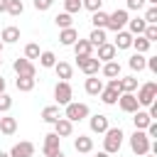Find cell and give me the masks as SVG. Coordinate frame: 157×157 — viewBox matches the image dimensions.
I'll use <instances>...</instances> for the list:
<instances>
[{
    "mask_svg": "<svg viewBox=\"0 0 157 157\" xmlns=\"http://www.w3.org/2000/svg\"><path fill=\"white\" fill-rule=\"evenodd\" d=\"M103 135H105V137H103V152H108V155H115V152H120V147H123V140H125V132H123V128H120V125H118V128H108Z\"/></svg>",
    "mask_w": 157,
    "mask_h": 157,
    "instance_id": "cell-1",
    "label": "cell"
},
{
    "mask_svg": "<svg viewBox=\"0 0 157 157\" xmlns=\"http://www.w3.org/2000/svg\"><path fill=\"white\" fill-rule=\"evenodd\" d=\"M88 105L86 103H66L64 105V118L69 120V123H78V120H83V118H88Z\"/></svg>",
    "mask_w": 157,
    "mask_h": 157,
    "instance_id": "cell-2",
    "label": "cell"
},
{
    "mask_svg": "<svg viewBox=\"0 0 157 157\" xmlns=\"http://www.w3.org/2000/svg\"><path fill=\"white\" fill-rule=\"evenodd\" d=\"M150 137L145 135V130H135L132 135H130V150L137 155V157H142V155H147L150 152Z\"/></svg>",
    "mask_w": 157,
    "mask_h": 157,
    "instance_id": "cell-3",
    "label": "cell"
},
{
    "mask_svg": "<svg viewBox=\"0 0 157 157\" xmlns=\"http://www.w3.org/2000/svg\"><path fill=\"white\" fill-rule=\"evenodd\" d=\"M137 103L140 105H152L155 103V98H157V83L155 81H147V83H142L140 88H137Z\"/></svg>",
    "mask_w": 157,
    "mask_h": 157,
    "instance_id": "cell-4",
    "label": "cell"
},
{
    "mask_svg": "<svg viewBox=\"0 0 157 157\" xmlns=\"http://www.w3.org/2000/svg\"><path fill=\"white\" fill-rule=\"evenodd\" d=\"M128 10H115V12H110L108 15V22H105V29H113V32H120V29H125V25H128Z\"/></svg>",
    "mask_w": 157,
    "mask_h": 157,
    "instance_id": "cell-5",
    "label": "cell"
},
{
    "mask_svg": "<svg viewBox=\"0 0 157 157\" xmlns=\"http://www.w3.org/2000/svg\"><path fill=\"white\" fill-rule=\"evenodd\" d=\"M54 98H56V105H66V103H71V98H74V88H71V83H69V81H59V83L54 86Z\"/></svg>",
    "mask_w": 157,
    "mask_h": 157,
    "instance_id": "cell-6",
    "label": "cell"
},
{
    "mask_svg": "<svg viewBox=\"0 0 157 157\" xmlns=\"http://www.w3.org/2000/svg\"><path fill=\"white\" fill-rule=\"evenodd\" d=\"M76 64L86 76H98V71H101V61L93 56H76Z\"/></svg>",
    "mask_w": 157,
    "mask_h": 157,
    "instance_id": "cell-7",
    "label": "cell"
},
{
    "mask_svg": "<svg viewBox=\"0 0 157 157\" xmlns=\"http://www.w3.org/2000/svg\"><path fill=\"white\" fill-rule=\"evenodd\" d=\"M12 69H15V74L17 76H29V78H34V74H37V69H34V64L29 61V59H15L12 61Z\"/></svg>",
    "mask_w": 157,
    "mask_h": 157,
    "instance_id": "cell-8",
    "label": "cell"
},
{
    "mask_svg": "<svg viewBox=\"0 0 157 157\" xmlns=\"http://www.w3.org/2000/svg\"><path fill=\"white\" fill-rule=\"evenodd\" d=\"M118 105H120L123 113H135V110H140V103H137L135 93H120V96H118Z\"/></svg>",
    "mask_w": 157,
    "mask_h": 157,
    "instance_id": "cell-9",
    "label": "cell"
},
{
    "mask_svg": "<svg viewBox=\"0 0 157 157\" xmlns=\"http://www.w3.org/2000/svg\"><path fill=\"white\" fill-rule=\"evenodd\" d=\"M88 125H91V132H96V135H103V132L110 128V123H108V115H103V113H96V115H91Z\"/></svg>",
    "mask_w": 157,
    "mask_h": 157,
    "instance_id": "cell-10",
    "label": "cell"
},
{
    "mask_svg": "<svg viewBox=\"0 0 157 157\" xmlns=\"http://www.w3.org/2000/svg\"><path fill=\"white\" fill-rule=\"evenodd\" d=\"M59 142H61V137L56 135V132H49V135H44V142H42V152L49 157V155H54L56 150H61L59 147Z\"/></svg>",
    "mask_w": 157,
    "mask_h": 157,
    "instance_id": "cell-11",
    "label": "cell"
},
{
    "mask_svg": "<svg viewBox=\"0 0 157 157\" xmlns=\"http://www.w3.org/2000/svg\"><path fill=\"white\" fill-rule=\"evenodd\" d=\"M7 155H10V157H32V155H34V145L27 142V140H22V142L12 145V150H10Z\"/></svg>",
    "mask_w": 157,
    "mask_h": 157,
    "instance_id": "cell-12",
    "label": "cell"
},
{
    "mask_svg": "<svg viewBox=\"0 0 157 157\" xmlns=\"http://www.w3.org/2000/svg\"><path fill=\"white\" fill-rule=\"evenodd\" d=\"M83 88H86V93H88V96H101V91L105 88V83H103L98 76H88V78H86V83H83Z\"/></svg>",
    "mask_w": 157,
    "mask_h": 157,
    "instance_id": "cell-13",
    "label": "cell"
},
{
    "mask_svg": "<svg viewBox=\"0 0 157 157\" xmlns=\"http://www.w3.org/2000/svg\"><path fill=\"white\" fill-rule=\"evenodd\" d=\"M113 47H115V49H130V47H132V34H130L128 29L115 32V42H113Z\"/></svg>",
    "mask_w": 157,
    "mask_h": 157,
    "instance_id": "cell-14",
    "label": "cell"
},
{
    "mask_svg": "<svg viewBox=\"0 0 157 157\" xmlns=\"http://www.w3.org/2000/svg\"><path fill=\"white\" fill-rule=\"evenodd\" d=\"M74 150H76L78 155H88V152L93 150V140H91L88 135H78V137L74 140Z\"/></svg>",
    "mask_w": 157,
    "mask_h": 157,
    "instance_id": "cell-15",
    "label": "cell"
},
{
    "mask_svg": "<svg viewBox=\"0 0 157 157\" xmlns=\"http://www.w3.org/2000/svg\"><path fill=\"white\" fill-rule=\"evenodd\" d=\"M0 132H2V135H15V132H17V118H12V115H0Z\"/></svg>",
    "mask_w": 157,
    "mask_h": 157,
    "instance_id": "cell-16",
    "label": "cell"
},
{
    "mask_svg": "<svg viewBox=\"0 0 157 157\" xmlns=\"http://www.w3.org/2000/svg\"><path fill=\"white\" fill-rule=\"evenodd\" d=\"M54 132H56L59 137H69V135L74 132V123H69V120H66V118L61 115V118H59V120L54 123Z\"/></svg>",
    "mask_w": 157,
    "mask_h": 157,
    "instance_id": "cell-17",
    "label": "cell"
},
{
    "mask_svg": "<svg viewBox=\"0 0 157 157\" xmlns=\"http://www.w3.org/2000/svg\"><path fill=\"white\" fill-rule=\"evenodd\" d=\"M78 39V32L74 27H66V29H59V42L64 47H74V42Z\"/></svg>",
    "mask_w": 157,
    "mask_h": 157,
    "instance_id": "cell-18",
    "label": "cell"
},
{
    "mask_svg": "<svg viewBox=\"0 0 157 157\" xmlns=\"http://www.w3.org/2000/svg\"><path fill=\"white\" fill-rule=\"evenodd\" d=\"M115 47L113 44H108V42H103L101 47H98V61H115Z\"/></svg>",
    "mask_w": 157,
    "mask_h": 157,
    "instance_id": "cell-19",
    "label": "cell"
},
{
    "mask_svg": "<svg viewBox=\"0 0 157 157\" xmlns=\"http://www.w3.org/2000/svg\"><path fill=\"white\" fill-rule=\"evenodd\" d=\"M59 118H61V110H59V105H47V108H42V120H44V123L54 125Z\"/></svg>",
    "mask_w": 157,
    "mask_h": 157,
    "instance_id": "cell-20",
    "label": "cell"
},
{
    "mask_svg": "<svg viewBox=\"0 0 157 157\" xmlns=\"http://www.w3.org/2000/svg\"><path fill=\"white\" fill-rule=\"evenodd\" d=\"M101 74H103L105 78H120V64H118V61H105V64L101 66Z\"/></svg>",
    "mask_w": 157,
    "mask_h": 157,
    "instance_id": "cell-21",
    "label": "cell"
},
{
    "mask_svg": "<svg viewBox=\"0 0 157 157\" xmlns=\"http://www.w3.org/2000/svg\"><path fill=\"white\" fill-rule=\"evenodd\" d=\"M132 123H135V130H145L152 120H150L147 110H142V108H140V110H135V113H132Z\"/></svg>",
    "mask_w": 157,
    "mask_h": 157,
    "instance_id": "cell-22",
    "label": "cell"
},
{
    "mask_svg": "<svg viewBox=\"0 0 157 157\" xmlns=\"http://www.w3.org/2000/svg\"><path fill=\"white\" fill-rule=\"evenodd\" d=\"M0 39H2V44H15L17 39H20V27H5L2 29V34H0Z\"/></svg>",
    "mask_w": 157,
    "mask_h": 157,
    "instance_id": "cell-23",
    "label": "cell"
},
{
    "mask_svg": "<svg viewBox=\"0 0 157 157\" xmlns=\"http://www.w3.org/2000/svg\"><path fill=\"white\" fill-rule=\"evenodd\" d=\"M125 27H130V34H132V37H140V34L145 32L147 22H145L142 17H135V20H128V25H125Z\"/></svg>",
    "mask_w": 157,
    "mask_h": 157,
    "instance_id": "cell-24",
    "label": "cell"
},
{
    "mask_svg": "<svg viewBox=\"0 0 157 157\" xmlns=\"http://www.w3.org/2000/svg\"><path fill=\"white\" fill-rule=\"evenodd\" d=\"M74 52H76V56H91L93 47H91L88 39H76L74 42Z\"/></svg>",
    "mask_w": 157,
    "mask_h": 157,
    "instance_id": "cell-25",
    "label": "cell"
},
{
    "mask_svg": "<svg viewBox=\"0 0 157 157\" xmlns=\"http://www.w3.org/2000/svg\"><path fill=\"white\" fill-rule=\"evenodd\" d=\"M54 71H56V76H59L61 81H69L71 74H74L71 64H66V61H56V64H54Z\"/></svg>",
    "mask_w": 157,
    "mask_h": 157,
    "instance_id": "cell-26",
    "label": "cell"
},
{
    "mask_svg": "<svg viewBox=\"0 0 157 157\" xmlns=\"http://www.w3.org/2000/svg\"><path fill=\"white\" fill-rule=\"evenodd\" d=\"M34 83H37V78H29V76H17V78H15V86H17V91H22V93H29V91L34 88Z\"/></svg>",
    "mask_w": 157,
    "mask_h": 157,
    "instance_id": "cell-27",
    "label": "cell"
},
{
    "mask_svg": "<svg viewBox=\"0 0 157 157\" xmlns=\"http://www.w3.org/2000/svg\"><path fill=\"white\" fill-rule=\"evenodd\" d=\"M120 81V93H135L137 91V78L135 76H125V78H118Z\"/></svg>",
    "mask_w": 157,
    "mask_h": 157,
    "instance_id": "cell-28",
    "label": "cell"
},
{
    "mask_svg": "<svg viewBox=\"0 0 157 157\" xmlns=\"http://www.w3.org/2000/svg\"><path fill=\"white\" fill-rule=\"evenodd\" d=\"M105 22H108V12L98 10V12L91 15V25H93V29H105Z\"/></svg>",
    "mask_w": 157,
    "mask_h": 157,
    "instance_id": "cell-29",
    "label": "cell"
},
{
    "mask_svg": "<svg viewBox=\"0 0 157 157\" xmlns=\"http://www.w3.org/2000/svg\"><path fill=\"white\" fill-rule=\"evenodd\" d=\"M145 59H147L145 54H137V52H135V54L128 59V66H130L132 71H142V69H145Z\"/></svg>",
    "mask_w": 157,
    "mask_h": 157,
    "instance_id": "cell-30",
    "label": "cell"
},
{
    "mask_svg": "<svg viewBox=\"0 0 157 157\" xmlns=\"http://www.w3.org/2000/svg\"><path fill=\"white\" fill-rule=\"evenodd\" d=\"M118 96H120V93L113 91V88H108V86L101 91V101H103L105 105H115V103H118Z\"/></svg>",
    "mask_w": 157,
    "mask_h": 157,
    "instance_id": "cell-31",
    "label": "cell"
},
{
    "mask_svg": "<svg viewBox=\"0 0 157 157\" xmlns=\"http://www.w3.org/2000/svg\"><path fill=\"white\" fill-rule=\"evenodd\" d=\"M7 15H12V17H20L22 12H25V2L22 0H7V10H5Z\"/></svg>",
    "mask_w": 157,
    "mask_h": 157,
    "instance_id": "cell-32",
    "label": "cell"
},
{
    "mask_svg": "<svg viewBox=\"0 0 157 157\" xmlns=\"http://www.w3.org/2000/svg\"><path fill=\"white\" fill-rule=\"evenodd\" d=\"M54 22H56V27H59V29L74 27V20H71V15H69V12H59V15L54 17Z\"/></svg>",
    "mask_w": 157,
    "mask_h": 157,
    "instance_id": "cell-33",
    "label": "cell"
},
{
    "mask_svg": "<svg viewBox=\"0 0 157 157\" xmlns=\"http://www.w3.org/2000/svg\"><path fill=\"white\" fill-rule=\"evenodd\" d=\"M132 47H135V52H137V54H145V52H150V47H152V44L140 34V37H132Z\"/></svg>",
    "mask_w": 157,
    "mask_h": 157,
    "instance_id": "cell-34",
    "label": "cell"
},
{
    "mask_svg": "<svg viewBox=\"0 0 157 157\" xmlns=\"http://www.w3.org/2000/svg\"><path fill=\"white\" fill-rule=\"evenodd\" d=\"M39 64H42L44 69H54V64H56V54H54V52H42V54H39Z\"/></svg>",
    "mask_w": 157,
    "mask_h": 157,
    "instance_id": "cell-35",
    "label": "cell"
},
{
    "mask_svg": "<svg viewBox=\"0 0 157 157\" xmlns=\"http://www.w3.org/2000/svg\"><path fill=\"white\" fill-rule=\"evenodd\" d=\"M88 42H91V47H101L105 42V29H93L88 34Z\"/></svg>",
    "mask_w": 157,
    "mask_h": 157,
    "instance_id": "cell-36",
    "label": "cell"
},
{
    "mask_svg": "<svg viewBox=\"0 0 157 157\" xmlns=\"http://www.w3.org/2000/svg\"><path fill=\"white\" fill-rule=\"evenodd\" d=\"M39 54H42V52H39V44L29 42V44L25 47V59H29V61H32V59H39Z\"/></svg>",
    "mask_w": 157,
    "mask_h": 157,
    "instance_id": "cell-37",
    "label": "cell"
},
{
    "mask_svg": "<svg viewBox=\"0 0 157 157\" xmlns=\"http://www.w3.org/2000/svg\"><path fill=\"white\" fill-rule=\"evenodd\" d=\"M147 25H157V5H150L147 10H145V17H142Z\"/></svg>",
    "mask_w": 157,
    "mask_h": 157,
    "instance_id": "cell-38",
    "label": "cell"
},
{
    "mask_svg": "<svg viewBox=\"0 0 157 157\" xmlns=\"http://www.w3.org/2000/svg\"><path fill=\"white\" fill-rule=\"evenodd\" d=\"M81 7H86L88 12H98L103 7V0H81Z\"/></svg>",
    "mask_w": 157,
    "mask_h": 157,
    "instance_id": "cell-39",
    "label": "cell"
},
{
    "mask_svg": "<svg viewBox=\"0 0 157 157\" xmlns=\"http://www.w3.org/2000/svg\"><path fill=\"white\" fill-rule=\"evenodd\" d=\"M142 37L152 44V42H157V25H147L145 27V32H142Z\"/></svg>",
    "mask_w": 157,
    "mask_h": 157,
    "instance_id": "cell-40",
    "label": "cell"
},
{
    "mask_svg": "<svg viewBox=\"0 0 157 157\" xmlns=\"http://www.w3.org/2000/svg\"><path fill=\"white\" fill-rule=\"evenodd\" d=\"M78 10H81V0H64V12L74 15V12H78Z\"/></svg>",
    "mask_w": 157,
    "mask_h": 157,
    "instance_id": "cell-41",
    "label": "cell"
},
{
    "mask_svg": "<svg viewBox=\"0 0 157 157\" xmlns=\"http://www.w3.org/2000/svg\"><path fill=\"white\" fill-rule=\"evenodd\" d=\"M12 108V96H7V93H0V113H7Z\"/></svg>",
    "mask_w": 157,
    "mask_h": 157,
    "instance_id": "cell-42",
    "label": "cell"
},
{
    "mask_svg": "<svg viewBox=\"0 0 157 157\" xmlns=\"http://www.w3.org/2000/svg\"><path fill=\"white\" fill-rule=\"evenodd\" d=\"M32 5H34V10H39V12H44V10H49V7L54 5V0H34Z\"/></svg>",
    "mask_w": 157,
    "mask_h": 157,
    "instance_id": "cell-43",
    "label": "cell"
},
{
    "mask_svg": "<svg viewBox=\"0 0 157 157\" xmlns=\"http://www.w3.org/2000/svg\"><path fill=\"white\" fill-rule=\"evenodd\" d=\"M125 5H128V10H137V12H140L147 2H145V0H125Z\"/></svg>",
    "mask_w": 157,
    "mask_h": 157,
    "instance_id": "cell-44",
    "label": "cell"
},
{
    "mask_svg": "<svg viewBox=\"0 0 157 157\" xmlns=\"http://www.w3.org/2000/svg\"><path fill=\"white\" fill-rule=\"evenodd\" d=\"M7 10V0H0V12H5Z\"/></svg>",
    "mask_w": 157,
    "mask_h": 157,
    "instance_id": "cell-45",
    "label": "cell"
},
{
    "mask_svg": "<svg viewBox=\"0 0 157 157\" xmlns=\"http://www.w3.org/2000/svg\"><path fill=\"white\" fill-rule=\"evenodd\" d=\"M49 157H66V155H64L61 150H56V152H54V155H49Z\"/></svg>",
    "mask_w": 157,
    "mask_h": 157,
    "instance_id": "cell-46",
    "label": "cell"
},
{
    "mask_svg": "<svg viewBox=\"0 0 157 157\" xmlns=\"http://www.w3.org/2000/svg\"><path fill=\"white\" fill-rule=\"evenodd\" d=\"M0 93H5V78L0 76Z\"/></svg>",
    "mask_w": 157,
    "mask_h": 157,
    "instance_id": "cell-47",
    "label": "cell"
},
{
    "mask_svg": "<svg viewBox=\"0 0 157 157\" xmlns=\"http://www.w3.org/2000/svg\"><path fill=\"white\" fill-rule=\"evenodd\" d=\"M96 157H110V155H108V152H98Z\"/></svg>",
    "mask_w": 157,
    "mask_h": 157,
    "instance_id": "cell-48",
    "label": "cell"
},
{
    "mask_svg": "<svg viewBox=\"0 0 157 157\" xmlns=\"http://www.w3.org/2000/svg\"><path fill=\"white\" fill-rule=\"evenodd\" d=\"M145 2H147V5H157V0H145Z\"/></svg>",
    "mask_w": 157,
    "mask_h": 157,
    "instance_id": "cell-49",
    "label": "cell"
},
{
    "mask_svg": "<svg viewBox=\"0 0 157 157\" xmlns=\"http://www.w3.org/2000/svg\"><path fill=\"white\" fill-rule=\"evenodd\" d=\"M142 157H157V155H152V152H147V155H142Z\"/></svg>",
    "mask_w": 157,
    "mask_h": 157,
    "instance_id": "cell-50",
    "label": "cell"
},
{
    "mask_svg": "<svg viewBox=\"0 0 157 157\" xmlns=\"http://www.w3.org/2000/svg\"><path fill=\"white\" fill-rule=\"evenodd\" d=\"M0 157H10V155H7V152H2V150H0Z\"/></svg>",
    "mask_w": 157,
    "mask_h": 157,
    "instance_id": "cell-51",
    "label": "cell"
},
{
    "mask_svg": "<svg viewBox=\"0 0 157 157\" xmlns=\"http://www.w3.org/2000/svg\"><path fill=\"white\" fill-rule=\"evenodd\" d=\"M2 47H5V44H2V39H0V54H2Z\"/></svg>",
    "mask_w": 157,
    "mask_h": 157,
    "instance_id": "cell-52",
    "label": "cell"
},
{
    "mask_svg": "<svg viewBox=\"0 0 157 157\" xmlns=\"http://www.w3.org/2000/svg\"><path fill=\"white\" fill-rule=\"evenodd\" d=\"M0 64H2V59H0Z\"/></svg>",
    "mask_w": 157,
    "mask_h": 157,
    "instance_id": "cell-53",
    "label": "cell"
}]
</instances>
